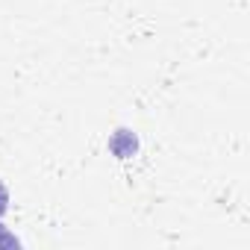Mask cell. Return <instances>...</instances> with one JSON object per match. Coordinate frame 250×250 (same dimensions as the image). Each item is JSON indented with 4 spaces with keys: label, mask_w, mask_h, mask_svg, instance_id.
Instances as JSON below:
<instances>
[{
    "label": "cell",
    "mask_w": 250,
    "mask_h": 250,
    "mask_svg": "<svg viewBox=\"0 0 250 250\" xmlns=\"http://www.w3.org/2000/svg\"><path fill=\"white\" fill-rule=\"evenodd\" d=\"M9 209V194H6V188H3V183H0V215H3Z\"/></svg>",
    "instance_id": "cell-1"
},
{
    "label": "cell",
    "mask_w": 250,
    "mask_h": 250,
    "mask_svg": "<svg viewBox=\"0 0 250 250\" xmlns=\"http://www.w3.org/2000/svg\"><path fill=\"white\" fill-rule=\"evenodd\" d=\"M12 244H15L12 235H3V232H0V247H12Z\"/></svg>",
    "instance_id": "cell-2"
}]
</instances>
